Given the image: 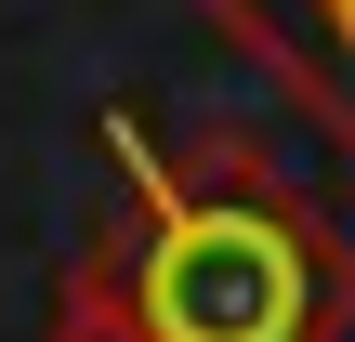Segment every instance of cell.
I'll return each instance as SVG.
<instances>
[{
	"instance_id": "cell-1",
	"label": "cell",
	"mask_w": 355,
	"mask_h": 342,
	"mask_svg": "<svg viewBox=\"0 0 355 342\" xmlns=\"http://www.w3.org/2000/svg\"><path fill=\"white\" fill-rule=\"evenodd\" d=\"M92 145L119 158V198H132V224L119 237L92 224V250L145 342H343L355 330V250L263 158H224L184 185L132 105H105Z\"/></svg>"
},
{
	"instance_id": "cell-2",
	"label": "cell",
	"mask_w": 355,
	"mask_h": 342,
	"mask_svg": "<svg viewBox=\"0 0 355 342\" xmlns=\"http://www.w3.org/2000/svg\"><path fill=\"white\" fill-rule=\"evenodd\" d=\"M224 40H250L329 132L355 145V0H198Z\"/></svg>"
},
{
	"instance_id": "cell-3",
	"label": "cell",
	"mask_w": 355,
	"mask_h": 342,
	"mask_svg": "<svg viewBox=\"0 0 355 342\" xmlns=\"http://www.w3.org/2000/svg\"><path fill=\"white\" fill-rule=\"evenodd\" d=\"M40 342H145L132 330V303H119V277H105V250L79 237V264H66V290H53V330Z\"/></svg>"
}]
</instances>
